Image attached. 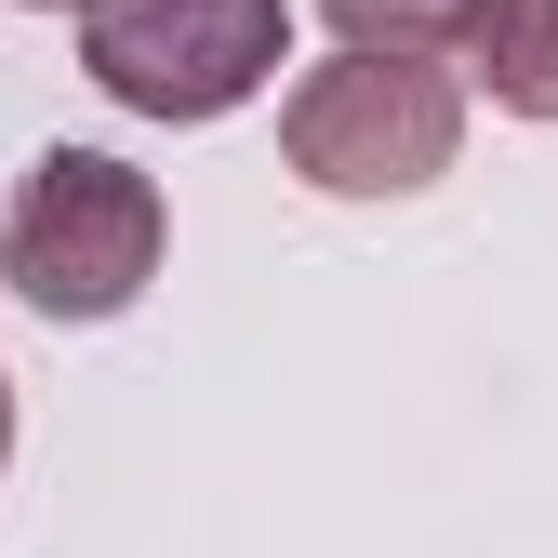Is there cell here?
<instances>
[{
  "instance_id": "cell-1",
  "label": "cell",
  "mask_w": 558,
  "mask_h": 558,
  "mask_svg": "<svg viewBox=\"0 0 558 558\" xmlns=\"http://www.w3.org/2000/svg\"><path fill=\"white\" fill-rule=\"evenodd\" d=\"M279 160H293L319 199H412L465 160V81L439 53H360L306 66L279 94Z\"/></svg>"
},
{
  "instance_id": "cell-3",
  "label": "cell",
  "mask_w": 558,
  "mask_h": 558,
  "mask_svg": "<svg viewBox=\"0 0 558 558\" xmlns=\"http://www.w3.org/2000/svg\"><path fill=\"white\" fill-rule=\"evenodd\" d=\"M81 66L133 120H227L293 66V0H81Z\"/></svg>"
},
{
  "instance_id": "cell-5",
  "label": "cell",
  "mask_w": 558,
  "mask_h": 558,
  "mask_svg": "<svg viewBox=\"0 0 558 558\" xmlns=\"http://www.w3.org/2000/svg\"><path fill=\"white\" fill-rule=\"evenodd\" d=\"M478 14L493 0H319V27L360 53H452V40H478Z\"/></svg>"
},
{
  "instance_id": "cell-4",
  "label": "cell",
  "mask_w": 558,
  "mask_h": 558,
  "mask_svg": "<svg viewBox=\"0 0 558 558\" xmlns=\"http://www.w3.org/2000/svg\"><path fill=\"white\" fill-rule=\"evenodd\" d=\"M465 66H478V94L506 120H558V0H493Z\"/></svg>"
},
{
  "instance_id": "cell-7",
  "label": "cell",
  "mask_w": 558,
  "mask_h": 558,
  "mask_svg": "<svg viewBox=\"0 0 558 558\" xmlns=\"http://www.w3.org/2000/svg\"><path fill=\"white\" fill-rule=\"evenodd\" d=\"M27 14H81V0H27Z\"/></svg>"
},
{
  "instance_id": "cell-6",
  "label": "cell",
  "mask_w": 558,
  "mask_h": 558,
  "mask_svg": "<svg viewBox=\"0 0 558 558\" xmlns=\"http://www.w3.org/2000/svg\"><path fill=\"white\" fill-rule=\"evenodd\" d=\"M0 465H14V373H0Z\"/></svg>"
},
{
  "instance_id": "cell-2",
  "label": "cell",
  "mask_w": 558,
  "mask_h": 558,
  "mask_svg": "<svg viewBox=\"0 0 558 558\" xmlns=\"http://www.w3.org/2000/svg\"><path fill=\"white\" fill-rule=\"evenodd\" d=\"M160 240H173V214L120 147H40L14 227H0V266L40 319H120L160 279Z\"/></svg>"
}]
</instances>
